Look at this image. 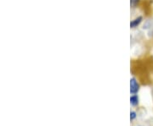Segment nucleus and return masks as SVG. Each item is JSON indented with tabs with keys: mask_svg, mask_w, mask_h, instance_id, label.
<instances>
[{
	"mask_svg": "<svg viewBox=\"0 0 153 126\" xmlns=\"http://www.w3.org/2000/svg\"><path fill=\"white\" fill-rule=\"evenodd\" d=\"M139 91H140V84L138 83L136 79L133 77L130 79V93L132 95L137 94Z\"/></svg>",
	"mask_w": 153,
	"mask_h": 126,
	"instance_id": "nucleus-1",
	"label": "nucleus"
},
{
	"mask_svg": "<svg viewBox=\"0 0 153 126\" xmlns=\"http://www.w3.org/2000/svg\"><path fill=\"white\" fill-rule=\"evenodd\" d=\"M139 103H140V99H139V97L137 94H134L130 97V104L133 106V107H136L139 105Z\"/></svg>",
	"mask_w": 153,
	"mask_h": 126,
	"instance_id": "nucleus-2",
	"label": "nucleus"
},
{
	"mask_svg": "<svg viewBox=\"0 0 153 126\" xmlns=\"http://www.w3.org/2000/svg\"><path fill=\"white\" fill-rule=\"evenodd\" d=\"M141 21H142V17H137L134 20L132 21L131 23H130V26H131V28L137 27L141 23Z\"/></svg>",
	"mask_w": 153,
	"mask_h": 126,
	"instance_id": "nucleus-3",
	"label": "nucleus"
},
{
	"mask_svg": "<svg viewBox=\"0 0 153 126\" xmlns=\"http://www.w3.org/2000/svg\"><path fill=\"white\" fill-rule=\"evenodd\" d=\"M136 117H137L136 112H134V111H131V112H130V120L131 121L134 120V119H136Z\"/></svg>",
	"mask_w": 153,
	"mask_h": 126,
	"instance_id": "nucleus-4",
	"label": "nucleus"
},
{
	"mask_svg": "<svg viewBox=\"0 0 153 126\" xmlns=\"http://www.w3.org/2000/svg\"><path fill=\"white\" fill-rule=\"evenodd\" d=\"M130 4H131V6L134 7L138 4V0H130Z\"/></svg>",
	"mask_w": 153,
	"mask_h": 126,
	"instance_id": "nucleus-5",
	"label": "nucleus"
}]
</instances>
